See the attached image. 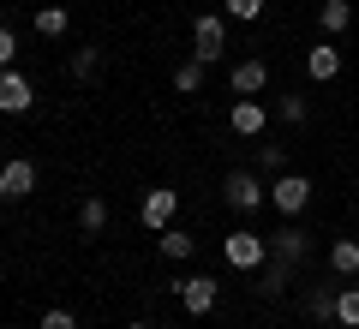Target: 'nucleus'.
Instances as JSON below:
<instances>
[{"instance_id": "nucleus-4", "label": "nucleus", "mask_w": 359, "mask_h": 329, "mask_svg": "<svg viewBox=\"0 0 359 329\" xmlns=\"http://www.w3.org/2000/svg\"><path fill=\"white\" fill-rule=\"evenodd\" d=\"M174 215H180V192H174V186H150V192H144V203H138V222H144L150 234H162L168 222H174Z\"/></svg>"}, {"instance_id": "nucleus-23", "label": "nucleus", "mask_w": 359, "mask_h": 329, "mask_svg": "<svg viewBox=\"0 0 359 329\" xmlns=\"http://www.w3.org/2000/svg\"><path fill=\"white\" fill-rule=\"evenodd\" d=\"M306 114H311L306 96H282L276 102V120H282V126H306Z\"/></svg>"}, {"instance_id": "nucleus-19", "label": "nucleus", "mask_w": 359, "mask_h": 329, "mask_svg": "<svg viewBox=\"0 0 359 329\" xmlns=\"http://www.w3.org/2000/svg\"><path fill=\"white\" fill-rule=\"evenodd\" d=\"M66 30H72V13L66 6H42L36 13V36H66Z\"/></svg>"}, {"instance_id": "nucleus-3", "label": "nucleus", "mask_w": 359, "mask_h": 329, "mask_svg": "<svg viewBox=\"0 0 359 329\" xmlns=\"http://www.w3.org/2000/svg\"><path fill=\"white\" fill-rule=\"evenodd\" d=\"M222 203H228L233 215H257V210L269 203V186H264L257 174H245V168H233V174L222 180Z\"/></svg>"}, {"instance_id": "nucleus-15", "label": "nucleus", "mask_w": 359, "mask_h": 329, "mask_svg": "<svg viewBox=\"0 0 359 329\" xmlns=\"http://www.w3.org/2000/svg\"><path fill=\"white\" fill-rule=\"evenodd\" d=\"M156 246H162V257H174V264H186V257L198 252V240H192L186 228H174V222H168V228L156 234Z\"/></svg>"}, {"instance_id": "nucleus-24", "label": "nucleus", "mask_w": 359, "mask_h": 329, "mask_svg": "<svg viewBox=\"0 0 359 329\" xmlns=\"http://www.w3.org/2000/svg\"><path fill=\"white\" fill-rule=\"evenodd\" d=\"M264 6H269V0H222V13H228V18H240V25L264 18Z\"/></svg>"}, {"instance_id": "nucleus-7", "label": "nucleus", "mask_w": 359, "mask_h": 329, "mask_svg": "<svg viewBox=\"0 0 359 329\" xmlns=\"http://www.w3.org/2000/svg\"><path fill=\"white\" fill-rule=\"evenodd\" d=\"M269 203H276V210L294 222V215L311 203V180H306V174H276V186H269Z\"/></svg>"}, {"instance_id": "nucleus-21", "label": "nucleus", "mask_w": 359, "mask_h": 329, "mask_svg": "<svg viewBox=\"0 0 359 329\" xmlns=\"http://www.w3.org/2000/svg\"><path fill=\"white\" fill-rule=\"evenodd\" d=\"M174 90H180V96H198V90H204V60L174 66Z\"/></svg>"}, {"instance_id": "nucleus-16", "label": "nucleus", "mask_w": 359, "mask_h": 329, "mask_svg": "<svg viewBox=\"0 0 359 329\" xmlns=\"http://www.w3.org/2000/svg\"><path fill=\"white\" fill-rule=\"evenodd\" d=\"M330 269H335L341 281H353V276H359V240H335V246H330Z\"/></svg>"}, {"instance_id": "nucleus-27", "label": "nucleus", "mask_w": 359, "mask_h": 329, "mask_svg": "<svg viewBox=\"0 0 359 329\" xmlns=\"http://www.w3.org/2000/svg\"><path fill=\"white\" fill-rule=\"evenodd\" d=\"M36 329H78V317H72V311H60V305H48Z\"/></svg>"}, {"instance_id": "nucleus-26", "label": "nucleus", "mask_w": 359, "mask_h": 329, "mask_svg": "<svg viewBox=\"0 0 359 329\" xmlns=\"http://www.w3.org/2000/svg\"><path fill=\"white\" fill-rule=\"evenodd\" d=\"M13 60H18V36L13 25H0V72H13Z\"/></svg>"}, {"instance_id": "nucleus-18", "label": "nucleus", "mask_w": 359, "mask_h": 329, "mask_svg": "<svg viewBox=\"0 0 359 329\" xmlns=\"http://www.w3.org/2000/svg\"><path fill=\"white\" fill-rule=\"evenodd\" d=\"M306 311L311 323H335V288H306Z\"/></svg>"}, {"instance_id": "nucleus-14", "label": "nucleus", "mask_w": 359, "mask_h": 329, "mask_svg": "<svg viewBox=\"0 0 359 329\" xmlns=\"http://www.w3.org/2000/svg\"><path fill=\"white\" fill-rule=\"evenodd\" d=\"M287 281H294V264H282V257H269V264L257 269V293H264V300L287 293Z\"/></svg>"}, {"instance_id": "nucleus-10", "label": "nucleus", "mask_w": 359, "mask_h": 329, "mask_svg": "<svg viewBox=\"0 0 359 329\" xmlns=\"http://www.w3.org/2000/svg\"><path fill=\"white\" fill-rule=\"evenodd\" d=\"M228 126L240 132V138H257V132L269 126V108H264V102H257V96H240V102H233V108H228Z\"/></svg>"}, {"instance_id": "nucleus-20", "label": "nucleus", "mask_w": 359, "mask_h": 329, "mask_svg": "<svg viewBox=\"0 0 359 329\" xmlns=\"http://www.w3.org/2000/svg\"><path fill=\"white\" fill-rule=\"evenodd\" d=\"M78 228H84V234H102L108 228V203L102 198H84V203H78Z\"/></svg>"}, {"instance_id": "nucleus-28", "label": "nucleus", "mask_w": 359, "mask_h": 329, "mask_svg": "<svg viewBox=\"0 0 359 329\" xmlns=\"http://www.w3.org/2000/svg\"><path fill=\"white\" fill-rule=\"evenodd\" d=\"M126 329H156V323H144V317H132V323H126Z\"/></svg>"}, {"instance_id": "nucleus-1", "label": "nucleus", "mask_w": 359, "mask_h": 329, "mask_svg": "<svg viewBox=\"0 0 359 329\" xmlns=\"http://www.w3.org/2000/svg\"><path fill=\"white\" fill-rule=\"evenodd\" d=\"M222 257H228V269L257 276V269L269 264V234H257V228H233L228 240H222Z\"/></svg>"}, {"instance_id": "nucleus-13", "label": "nucleus", "mask_w": 359, "mask_h": 329, "mask_svg": "<svg viewBox=\"0 0 359 329\" xmlns=\"http://www.w3.org/2000/svg\"><path fill=\"white\" fill-rule=\"evenodd\" d=\"M347 25H353V0H323L318 6V30L323 36H341Z\"/></svg>"}, {"instance_id": "nucleus-8", "label": "nucleus", "mask_w": 359, "mask_h": 329, "mask_svg": "<svg viewBox=\"0 0 359 329\" xmlns=\"http://www.w3.org/2000/svg\"><path fill=\"white\" fill-rule=\"evenodd\" d=\"M30 192H36V162H30V156H13V162L0 168V198L18 203V198H30Z\"/></svg>"}, {"instance_id": "nucleus-5", "label": "nucleus", "mask_w": 359, "mask_h": 329, "mask_svg": "<svg viewBox=\"0 0 359 329\" xmlns=\"http://www.w3.org/2000/svg\"><path fill=\"white\" fill-rule=\"evenodd\" d=\"M174 293H180V305H186L192 317H210V311H216V300H222L216 276H180V281H174Z\"/></svg>"}, {"instance_id": "nucleus-17", "label": "nucleus", "mask_w": 359, "mask_h": 329, "mask_svg": "<svg viewBox=\"0 0 359 329\" xmlns=\"http://www.w3.org/2000/svg\"><path fill=\"white\" fill-rule=\"evenodd\" d=\"M335 323H341V329H359V288H353V281L335 288Z\"/></svg>"}, {"instance_id": "nucleus-22", "label": "nucleus", "mask_w": 359, "mask_h": 329, "mask_svg": "<svg viewBox=\"0 0 359 329\" xmlns=\"http://www.w3.org/2000/svg\"><path fill=\"white\" fill-rule=\"evenodd\" d=\"M96 72H102V48H78L72 54V78H78V84H90Z\"/></svg>"}, {"instance_id": "nucleus-12", "label": "nucleus", "mask_w": 359, "mask_h": 329, "mask_svg": "<svg viewBox=\"0 0 359 329\" xmlns=\"http://www.w3.org/2000/svg\"><path fill=\"white\" fill-rule=\"evenodd\" d=\"M264 84H269V66L264 60H233L228 66V90H233V96H257Z\"/></svg>"}, {"instance_id": "nucleus-2", "label": "nucleus", "mask_w": 359, "mask_h": 329, "mask_svg": "<svg viewBox=\"0 0 359 329\" xmlns=\"http://www.w3.org/2000/svg\"><path fill=\"white\" fill-rule=\"evenodd\" d=\"M222 54H228V13H198L192 18V60H204V66H216Z\"/></svg>"}, {"instance_id": "nucleus-25", "label": "nucleus", "mask_w": 359, "mask_h": 329, "mask_svg": "<svg viewBox=\"0 0 359 329\" xmlns=\"http://www.w3.org/2000/svg\"><path fill=\"white\" fill-rule=\"evenodd\" d=\"M257 168H264V174H287V150L282 144H264V150H257Z\"/></svg>"}, {"instance_id": "nucleus-9", "label": "nucleus", "mask_w": 359, "mask_h": 329, "mask_svg": "<svg viewBox=\"0 0 359 329\" xmlns=\"http://www.w3.org/2000/svg\"><path fill=\"white\" fill-rule=\"evenodd\" d=\"M30 102H36V84L25 72H0V114H30Z\"/></svg>"}, {"instance_id": "nucleus-6", "label": "nucleus", "mask_w": 359, "mask_h": 329, "mask_svg": "<svg viewBox=\"0 0 359 329\" xmlns=\"http://www.w3.org/2000/svg\"><path fill=\"white\" fill-rule=\"evenodd\" d=\"M269 257H282V264H294V269L311 257V234L299 228V215L287 222V228H276V234H269Z\"/></svg>"}, {"instance_id": "nucleus-11", "label": "nucleus", "mask_w": 359, "mask_h": 329, "mask_svg": "<svg viewBox=\"0 0 359 329\" xmlns=\"http://www.w3.org/2000/svg\"><path fill=\"white\" fill-rule=\"evenodd\" d=\"M335 72H341V48H335V36L311 42V48H306V78H318V84H330Z\"/></svg>"}]
</instances>
